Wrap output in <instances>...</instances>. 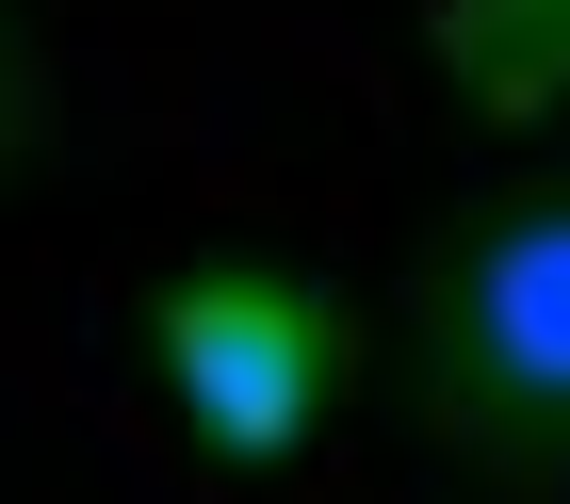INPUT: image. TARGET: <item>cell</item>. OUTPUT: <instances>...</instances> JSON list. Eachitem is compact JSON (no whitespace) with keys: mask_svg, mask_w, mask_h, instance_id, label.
Returning <instances> with one entry per match:
<instances>
[{"mask_svg":"<svg viewBox=\"0 0 570 504\" xmlns=\"http://www.w3.org/2000/svg\"><path fill=\"white\" fill-rule=\"evenodd\" d=\"M407 407L489 488L570 504V179L440 211L407 260Z\"/></svg>","mask_w":570,"mask_h":504,"instance_id":"obj_1","label":"cell"},{"mask_svg":"<svg viewBox=\"0 0 570 504\" xmlns=\"http://www.w3.org/2000/svg\"><path fill=\"white\" fill-rule=\"evenodd\" d=\"M147 375H164L179 439L228 472H277L309 423L343 407L358 375V309L343 277H309V260H196L147 294Z\"/></svg>","mask_w":570,"mask_h":504,"instance_id":"obj_2","label":"cell"},{"mask_svg":"<svg viewBox=\"0 0 570 504\" xmlns=\"http://www.w3.org/2000/svg\"><path fill=\"white\" fill-rule=\"evenodd\" d=\"M424 49H440V82L473 98V115H538V98H570V0H440Z\"/></svg>","mask_w":570,"mask_h":504,"instance_id":"obj_3","label":"cell"},{"mask_svg":"<svg viewBox=\"0 0 570 504\" xmlns=\"http://www.w3.org/2000/svg\"><path fill=\"white\" fill-rule=\"evenodd\" d=\"M49 147V49H33V0H0V179Z\"/></svg>","mask_w":570,"mask_h":504,"instance_id":"obj_4","label":"cell"}]
</instances>
